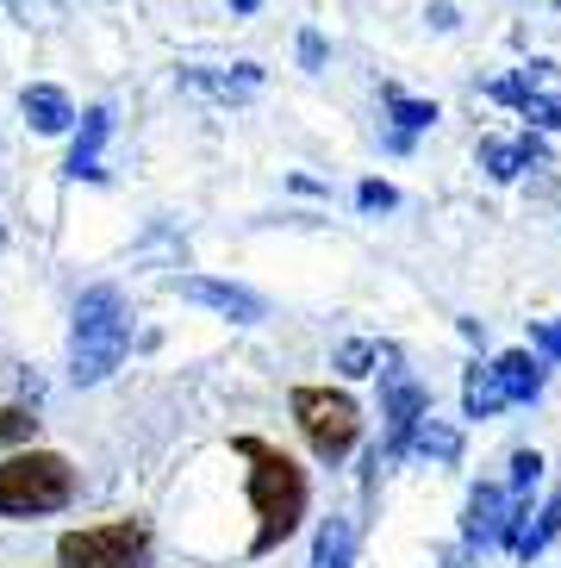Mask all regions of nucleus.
Wrapping results in <instances>:
<instances>
[{
    "label": "nucleus",
    "mask_w": 561,
    "mask_h": 568,
    "mask_svg": "<svg viewBox=\"0 0 561 568\" xmlns=\"http://www.w3.org/2000/svg\"><path fill=\"white\" fill-rule=\"evenodd\" d=\"M132 351V306L119 287H88L75 301V325H69V375L75 387L106 382Z\"/></svg>",
    "instance_id": "obj_2"
},
{
    "label": "nucleus",
    "mask_w": 561,
    "mask_h": 568,
    "mask_svg": "<svg viewBox=\"0 0 561 568\" xmlns=\"http://www.w3.org/2000/svg\"><path fill=\"white\" fill-rule=\"evenodd\" d=\"M387 106H394L399 132H425V125H437V106H430V101H406V94H387Z\"/></svg>",
    "instance_id": "obj_19"
},
{
    "label": "nucleus",
    "mask_w": 561,
    "mask_h": 568,
    "mask_svg": "<svg viewBox=\"0 0 561 568\" xmlns=\"http://www.w3.org/2000/svg\"><path fill=\"white\" fill-rule=\"evenodd\" d=\"M75 500V468L50 450H26L0 463V518H38L63 513Z\"/></svg>",
    "instance_id": "obj_3"
},
{
    "label": "nucleus",
    "mask_w": 561,
    "mask_h": 568,
    "mask_svg": "<svg viewBox=\"0 0 561 568\" xmlns=\"http://www.w3.org/2000/svg\"><path fill=\"white\" fill-rule=\"evenodd\" d=\"M182 88L218 94V101H249V94L263 88V69H256V63H237L232 75H225V69H182Z\"/></svg>",
    "instance_id": "obj_10"
},
{
    "label": "nucleus",
    "mask_w": 561,
    "mask_h": 568,
    "mask_svg": "<svg viewBox=\"0 0 561 568\" xmlns=\"http://www.w3.org/2000/svg\"><path fill=\"white\" fill-rule=\"evenodd\" d=\"M493 94H499L506 106H518L530 125H549V132H561V101H549V94L530 82V75H506V82H493Z\"/></svg>",
    "instance_id": "obj_12"
},
{
    "label": "nucleus",
    "mask_w": 561,
    "mask_h": 568,
    "mask_svg": "<svg viewBox=\"0 0 561 568\" xmlns=\"http://www.w3.org/2000/svg\"><path fill=\"white\" fill-rule=\"evenodd\" d=\"M530 344H537L549 363H561V318H537V325H530Z\"/></svg>",
    "instance_id": "obj_20"
},
{
    "label": "nucleus",
    "mask_w": 561,
    "mask_h": 568,
    "mask_svg": "<svg viewBox=\"0 0 561 568\" xmlns=\"http://www.w3.org/2000/svg\"><path fill=\"white\" fill-rule=\"evenodd\" d=\"M499 406H506V394H499V375H493V363H487V368H468L462 413H468V418H493Z\"/></svg>",
    "instance_id": "obj_18"
},
{
    "label": "nucleus",
    "mask_w": 561,
    "mask_h": 568,
    "mask_svg": "<svg viewBox=\"0 0 561 568\" xmlns=\"http://www.w3.org/2000/svg\"><path fill=\"white\" fill-rule=\"evenodd\" d=\"M555 537H561V494H549V506L537 513V525H524V531L512 537V550L530 562V556H543L549 544H555Z\"/></svg>",
    "instance_id": "obj_17"
},
{
    "label": "nucleus",
    "mask_w": 561,
    "mask_h": 568,
    "mask_svg": "<svg viewBox=\"0 0 561 568\" xmlns=\"http://www.w3.org/2000/svg\"><path fill=\"white\" fill-rule=\"evenodd\" d=\"M543 144L537 138H518V144H499V138H487L480 144V169L493 175V182H512V175H524V169H543Z\"/></svg>",
    "instance_id": "obj_11"
},
{
    "label": "nucleus",
    "mask_w": 561,
    "mask_h": 568,
    "mask_svg": "<svg viewBox=\"0 0 561 568\" xmlns=\"http://www.w3.org/2000/svg\"><path fill=\"white\" fill-rule=\"evenodd\" d=\"M356 206H363V213H387V206H399V194L387 182H363L356 187Z\"/></svg>",
    "instance_id": "obj_21"
},
{
    "label": "nucleus",
    "mask_w": 561,
    "mask_h": 568,
    "mask_svg": "<svg viewBox=\"0 0 561 568\" xmlns=\"http://www.w3.org/2000/svg\"><path fill=\"white\" fill-rule=\"evenodd\" d=\"M443 568H468V562H462V556H443Z\"/></svg>",
    "instance_id": "obj_26"
},
{
    "label": "nucleus",
    "mask_w": 561,
    "mask_h": 568,
    "mask_svg": "<svg viewBox=\"0 0 561 568\" xmlns=\"http://www.w3.org/2000/svg\"><path fill=\"white\" fill-rule=\"evenodd\" d=\"M294 418H299V432H306L318 463H344L356 450V432H363L356 400L330 394V387H294Z\"/></svg>",
    "instance_id": "obj_4"
},
{
    "label": "nucleus",
    "mask_w": 561,
    "mask_h": 568,
    "mask_svg": "<svg viewBox=\"0 0 561 568\" xmlns=\"http://www.w3.org/2000/svg\"><path fill=\"white\" fill-rule=\"evenodd\" d=\"M493 375H499L506 406H524V400H537V394H543V363H537L530 351H506L493 363Z\"/></svg>",
    "instance_id": "obj_14"
},
{
    "label": "nucleus",
    "mask_w": 561,
    "mask_h": 568,
    "mask_svg": "<svg viewBox=\"0 0 561 568\" xmlns=\"http://www.w3.org/2000/svg\"><path fill=\"white\" fill-rule=\"evenodd\" d=\"M32 425H38V418L26 413V406H7V413H0V444H13V437H32Z\"/></svg>",
    "instance_id": "obj_22"
},
{
    "label": "nucleus",
    "mask_w": 561,
    "mask_h": 568,
    "mask_svg": "<svg viewBox=\"0 0 561 568\" xmlns=\"http://www.w3.org/2000/svg\"><path fill=\"white\" fill-rule=\"evenodd\" d=\"M412 456H425V463H456V456H462V432L443 425V418H425L418 437H412Z\"/></svg>",
    "instance_id": "obj_16"
},
{
    "label": "nucleus",
    "mask_w": 561,
    "mask_h": 568,
    "mask_svg": "<svg viewBox=\"0 0 561 568\" xmlns=\"http://www.w3.org/2000/svg\"><path fill=\"white\" fill-rule=\"evenodd\" d=\"M0 251H7V232H0Z\"/></svg>",
    "instance_id": "obj_27"
},
{
    "label": "nucleus",
    "mask_w": 561,
    "mask_h": 568,
    "mask_svg": "<svg viewBox=\"0 0 561 568\" xmlns=\"http://www.w3.org/2000/svg\"><path fill=\"white\" fill-rule=\"evenodd\" d=\"M256 7H263V0H232V13H256Z\"/></svg>",
    "instance_id": "obj_25"
},
{
    "label": "nucleus",
    "mask_w": 561,
    "mask_h": 568,
    "mask_svg": "<svg viewBox=\"0 0 561 568\" xmlns=\"http://www.w3.org/2000/svg\"><path fill=\"white\" fill-rule=\"evenodd\" d=\"M430 418V400H425V387L406 382L399 368H387V450H375V468L380 463H399V456H412V437L418 425Z\"/></svg>",
    "instance_id": "obj_6"
},
{
    "label": "nucleus",
    "mask_w": 561,
    "mask_h": 568,
    "mask_svg": "<svg viewBox=\"0 0 561 568\" xmlns=\"http://www.w3.org/2000/svg\"><path fill=\"white\" fill-rule=\"evenodd\" d=\"M63 568H144L150 562V525L144 518H113V525H88L57 544Z\"/></svg>",
    "instance_id": "obj_5"
},
{
    "label": "nucleus",
    "mask_w": 561,
    "mask_h": 568,
    "mask_svg": "<svg viewBox=\"0 0 561 568\" xmlns=\"http://www.w3.org/2000/svg\"><path fill=\"white\" fill-rule=\"evenodd\" d=\"M344 375H368V363H375V344H344Z\"/></svg>",
    "instance_id": "obj_23"
},
{
    "label": "nucleus",
    "mask_w": 561,
    "mask_h": 568,
    "mask_svg": "<svg viewBox=\"0 0 561 568\" xmlns=\"http://www.w3.org/2000/svg\"><path fill=\"white\" fill-rule=\"evenodd\" d=\"M237 456L249 463V506H256L249 556H268L306 518V468L294 456H280L275 444H263V437H237Z\"/></svg>",
    "instance_id": "obj_1"
},
{
    "label": "nucleus",
    "mask_w": 561,
    "mask_h": 568,
    "mask_svg": "<svg viewBox=\"0 0 561 568\" xmlns=\"http://www.w3.org/2000/svg\"><path fill=\"white\" fill-rule=\"evenodd\" d=\"M356 556V531H349V518H325L313 537V568H349Z\"/></svg>",
    "instance_id": "obj_15"
},
{
    "label": "nucleus",
    "mask_w": 561,
    "mask_h": 568,
    "mask_svg": "<svg viewBox=\"0 0 561 568\" xmlns=\"http://www.w3.org/2000/svg\"><path fill=\"white\" fill-rule=\"evenodd\" d=\"M169 294H182V301H194V306H213V313L237 318V325H256V318H263V301H256L249 287L206 282V275H175V282H169Z\"/></svg>",
    "instance_id": "obj_8"
},
{
    "label": "nucleus",
    "mask_w": 561,
    "mask_h": 568,
    "mask_svg": "<svg viewBox=\"0 0 561 568\" xmlns=\"http://www.w3.org/2000/svg\"><path fill=\"white\" fill-rule=\"evenodd\" d=\"M19 113L32 119V132H50V138L75 125V106H69V94H63V88H50V82L26 88V94H19Z\"/></svg>",
    "instance_id": "obj_13"
},
{
    "label": "nucleus",
    "mask_w": 561,
    "mask_h": 568,
    "mask_svg": "<svg viewBox=\"0 0 561 568\" xmlns=\"http://www.w3.org/2000/svg\"><path fill=\"white\" fill-rule=\"evenodd\" d=\"M462 537H468V550H487V544H512V500H506V487L480 481L475 494H468Z\"/></svg>",
    "instance_id": "obj_7"
},
{
    "label": "nucleus",
    "mask_w": 561,
    "mask_h": 568,
    "mask_svg": "<svg viewBox=\"0 0 561 568\" xmlns=\"http://www.w3.org/2000/svg\"><path fill=\"white\" fill-rule=\"evenodd\" d=\"M106 132H113V113H106V106H88L82 138H75V151H69V175H75V182H100V175H106V169H100V144H106Z\"/></svg>",
    "instance_id": "obj_9"
},
{
    "label": "nucleus",
    "mask_w": 561,
    "mask_h": 568,
    "mask_svg": "<svg viewBox=\"0 0 561 568\" xmlns=\"http://www.w3.org/2000/svg\"><path fill=\"white\" fill-rule=\"evenodd\" d=\"M299 63L325 69V38H318V32H299Z\"/></svg>",
    "instance_id": "obj_24"
}]
</instances>
